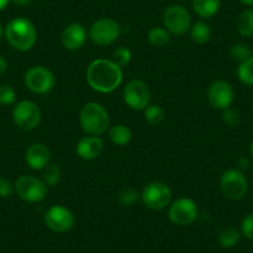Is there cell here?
I'll list each match as a JSON object with an SVG mask.
<instances>
[{
	"instance_id": "33",
	"label": "cell",
	"mask_w": 253,
	"mask_h": 253,
	"mask_svg": "<svg viewBox=\"0 0 253 253\" xmlns=\"http://www.w3.org/2000/svg\"><path fill=\"white\" fill-rule=\"evenodd\" d=\"M14 190H15V185L11 184L5 177H0V198H10Z\"/></svg>"
},
{
	"instance_id": "5",
	"label": "cell",
	"mask_w": 253,
	"mask_h": 253,
	"mask_svg": "<svg viewBox=\"0 0 253 253\" xmlns=\"http://www.w3.org/2000/svg\"><path fill=\"white\" fill-rule=\"evenodd\" d=\"M220 187L226 198L241 200L247 193L248 182L242 171L238 169H228L221 176Z\"/></svg>"
},
{
	"instance_id": "17",
	"label": "cell",
	"mask_w": 253,
	"mask_h": 253,
	"mask_svg": "<svg viewBox=\"0 0 253 253\" xmlns=\"http://www.w3.org/2000/svg\"><path fill=\"white\" fill-rule=\"evenodd\" d=\"M103 150V140L96 135L84 137L77 143L76 152L84 160H93L101 155Z\"/></svg>"
},
{
	"instance_id": "38",
	"label": "cell",
	"mask_w": 253,
	"mask_h": 253,
	"mask_svg": "<svg viewBox=\"0 0 253 253\" xmlns=\"http://www.w3.org/2000/svg\"><path fill=\"white\" fill-rule=\"evenodd\" d=\"M241 3H243L245 5H248V6H253V0H240Z\"/></svg>"
},
{
	"instance_id": "11",
	"label": "cell",
	"mask_w": 253,
	"mask_h": 253,
	"mask_svg": "<svg viewBox=\"0 0 253 253\" xmlns=\"http://www.w3.org/2000/svg\"><path fill=\"white\" fill-rule=\"evenodd\" d=\"M119 34L118 23L109 18L98 19L89 28V38L97 45H111L118 39Z\"/></svg>"
},
{
	"instance_id": "4",
	"label": "cell",
	"mask_w": 253,
	"mask_h": 253,
	"mask_svg": "<svg viewBox=\"0 0 253 253\" xmlns=\"http://www.w3.org/2000/svg\"><path fill=\"white\" fill-rule=\"evenodd\" d=\"M15 191L24 201L40 203L47 195V185L43 180L33 175H23L16 180Z\"/></svg>"
},
{
	"instance_id": "3",
	"label": "cell",
	"mask_w": 253,
	"mask_h": 253,
	"mask_svg": "<svg viewBox=\"0 0 253 253\" xmlns=\"http://www.w3.org/2000/svg\"><path fill=\"white\" fill-rule=\"evenodd\" d=\"M80 123L82 129L88 135L103 134L109 128V116L102 104L89 102L82 107L80 112Z\"/></svg>"
},
{
	"instance_id": "20",
	"label": "cell",
	"mask_w": 253,
	"mask_h": 253,
	"mask_svg": "<svg viewBox=\"0 0 253 253\" xmlns=\"http://www.w3.org/2000/svg\"><path fill=\"white\" fill-rule=\"evenodd\" d=\"M236 28L240 35L245 38L253 36V9H246L245 11L240 14L236 23Z\"/></svg>"
},
{
	"instance_id": "9",
	"label": "cell",
	"mask_w": 253,
	"mask_h": 253,
	"mask_svg": "<svg viewBox=\"0 0 253 253\" xmlns=\"http://www.w3.org/2000/svg\"><path fill=\"white\" fill-rule=\"evenodd\" d=\"M13 119L20 129L34 130L41 121L40 108L33 101H21L14 107Z\"/></svg>"
},
{
	"instance_id": "34",
	"label": "cell",
	"mask_w": 253,
	"mask_h": 253,
	"mask_svg": "<svg viewBox=\"0 0 253 253\" xmlns=\"http://www.w3.org/2000/svg\"><path fill=\"white\" fill-rule=\"evenodd\" d=\"M237 167H238V170H240V171L246 170L248 167H250V160H248L247 158H240L237 162Z\"/></svg>"
},
{
	"instance_id": "10",
	"label": "cell",
	"mask_w": 253,
	"mask_h": 253,
	"mask_svg": "<svg viewBox=\"0 0 253 253\" xmlns=\"http://www.w3.org/2000/svg\"><path fill=\"white\" fill-rule=\"evenodd\" d=\"M123 98L129 108L134 111H143L149 106L150 89L142 80H132L124 87Z\"/></svg>"
},
{
	"instance_id": "36",
	"label": "cell",
	"mask_w": 253,
	"mask_h": 253,
	"mask_svg": "<svg viewBox=\"0 0 253 253\" xmlns=\"http://www.w3.org/2000/svg\"><path fill=\"white\" fill-rule=\"evenodd\" d=\"M13 3H15L16 5H20V6H24V5H29V4L31 3V0H11Z\"/></svg>"
},
{
	"instance_id": "16",
	"label": "cell",
	"mask_w": 253,
	"mask_h": 253,
	"mask_svg": "<svg viewBox=\"0 0 253 253\" xmlns=\"http://www.w3.org/2000/svg\"><path fill=\"white\" fill-rule=\"evenodd\" d=\"M50 158V149H48L47 145L42 144V143H35V144L30 145L29 149L26 150V164L34 170L45 169V167L48 165Z\"/></svg>"
},
{
	"instance_id": "39",
	"label": "cell",
	"mask_w": 253,
	"mask_h": 253,
	"mask_svg": "<svg viewBox=\"0 0 253 253\" xmlns=\"http://www.w3.org/2000/svg\"><path fill=\"white\" fill-rule=\"evenodd\" d=\"M250 153H251V157H252V159H253V140H252V143H251V148H250Z\"/></svg>"
},
{
	"instance_id": "6",
	"label": "cell",
	"mask_w": 253,
	"mask_h": 253,
	"mask_svg": "<svg viewBox=\"0 0 253 253\" xmlns=\"http://www.w3.org/2000/svg\"><path fill=\"white\" fill-rule=\"evenodd\" d=\"M25 84L31 92L36 94L48 93L55 87L56 79L52 71L43 66H33L26 71Z\"/></svg>"
},
{
	"instance_id": "40",
	"label": "cell",
	"mask_w": 253,
	"mask_h": 253,
	"mask_svg": "<svg viewBox=\"0 0 253 253\" xmlns=\"http://www.w3.org/2000/svg\"><path fill=\"white\" fill-rule=\"evenodd\" d=\"M4 33H5V30H4V29H3V26L0 25V38H1V36H3V34H4Z\"/></svg>"
},
{
	"instance_id": "13",
	"label": "cell",
	"mask_w": 253,
	"mask_h": 253,
	"mask_svg": "<svg viewBox=\"0 0 253 253\" xmlns=\"http://www.w3.org/2000/svg\"><path fill=\"white\" fill-rule=\"evenodd\" d=\"M45 223L51 231L58 233L67 232L75 225V216L62 205H53L46 211Z\"/></svg>"
},
{
	"instance_id": "32",
	"label": "cell",
	"mask_w": 253,
	"mask_h": 253,
	"mask_svg": "<svg viewBox=\"0 0 253 253\" xmlns=\"http://www.w3.org/2000/svg\"><path fill=\"white\" fill-rule=\"evenodd\" d=\"M241 231H242V235L246 238L253 241V213H250V215L243 218Z\"/></svg>"
},
{
	"instance_id": "12",
	"label": "cell",
	"mask_w": 253,
	"mask_h": 253,
	"mask_svg": "<svg viewBox=\"0 0 253 253\" xmlns=\"http://www.w3.org/2000/svg\"><path fill=\"white\" fill-rule=\"evenodd\" d=\"M198 206L195 201L189 198L177 199L169 209V218L177 226L191 225L198 218Z\"/></svg>"
},
{
	"instance_id": "29",
	"label": "cell",
	"mask_w": 253,
	"mask_h": 253,
	"mask_svg": "<svg viewBox=\"0 0 253 253\" xmlns=\"http://www.w3.org/2000/svg\"><path fill=\"white\" fill-rule=\"evenodd\" d=\"M130 60H132V52H130L129 48L119 47L114 51L113 61L118 66H126V65H128L130 62Z\"/></svg>"
},
{
	"instance_id": "8",
	"label": "cell",
	"mask_w": 253,
	"mask_h": 253,
	"mask_svg": "<svg viewBox=\"0 0 253 253\" xmlns=\"http://www.w3.org/2000/svg\"><path fill=\"white\" fill-rule=\"evenodd\" d=\"M163 21L170 34L181 36L191 28V16L190 13L181 5H170L165 9Z\"/></svg>"
},
{
	"instance_id": "2",
	"label": "cell",
	"mask_w": 253,
	"mask_h": 253,
	"mask_svg": "<svg viewBox=\"0 0 253 253\" xmlns=\"http://www.w3.org/2000/svg\"><path fill=\"white\" fill-rule=\"evenodd\" d=\"M8 42L18 51H29L38 40V31L34 24L26 18H15L5 28Z\"/></svg>"
},
{
	"instance_id": "15",
	"label": "cell",
	"mask_w": 253,
	"mask_h": 253,
	"mask_svg": "<svg viewBox=\"0 0 253 253\" xmlns=\"http://www.w3.org/2000/svg\"><path fill=\"white\" fill-rule=\"evenodd\" d=\"M87 39L86 29L79 23H72L63 29L61 41L63 47L70 51H77L84 45Z\"/></svg>"
},
{
	"instance_id": "26",
	"label": "cell",
	"mask_w": 253,
	"mask_h": 253,
	"mask_svg": "<svg viewBox=\"0 0 253 253\" xmlns=\"http://www.w3.org/2000/svg\"><path fill=\"white\" fill-rule=\"evenodd\" d=\"M230 56L233 58L235 61H238V62H243V61L248 60L253 56L252 50L248 47L246 43H235V45L231 47L230 50Z\"/></svg>"
},
{
	"instance_id": "19",
	"label": "cell",
	"mask_w": 253,
	"mask_h": 253,
	"mask_svg": "<svg viewBox=\"0 0 253 253\" xmlns=\"http://www.w3.org/2000/svg\"><path fill=\"white\" fill-rule=\"evenodd\" d=\"M109 139L117 145H126L132 139V132L124 124H117V126H113L109 128L108 130Z\"/></svg>"
},
{
	"instance_id": "23",
	"label": "cell",
	"mask_w": 253,
	"mask_h": 253,
	"mask_svg": "<svg viewBox=\"0 0 253 253\" xmlns=\"http://www.w3.org/2000/svg\"><path fill=\"white\" fill-rule=\"evenodd\" d=\"M148 40L153 46L157 47H164L170 42V34L167 29L153 28L148 33Z\"/></svg>"
},
{
	"instance_id": "27",
	"label": "cell",
	"mask_w": 253,
	"mask_h": 253,
	"mask_svg": "<svg viewBox=\"0 0 253 253\" xmlns=\"http://www.w3.org/2000/svg\"><path fill=\"white\" fill-rule=\"evenodd\" d=\"M61 180V170L57 165L51 164L43 169V181L48 186H55Z\"/></svg>"
},
{
	"instance_id": "30",
	"label": "cell",
	"mask_w": 253,
	"mask_h": 253,
	"mask_svg": "<svg viewBox=\"0 0 253 253\" xmlns=\"http://www.w3.org/2000/svg\"><path fill=\"white\" fill-rule=\"evenodd\" d=\"M16 99L15 91L9 84H0V104H13Z\"/></svg>"
},
{
	"instance_id": "7",
	"label": "cell",
	"mask_w": 253,
	"mask_h": 253,
	"mask_svg": "<svg viewBox=\"0 0 253 253\" xmlns=\"http://www.w3.org/2000/svg\"><path fill=\"white\" fill-rule=\"evenodd\" d=\"M142 200L150 210H163L171 201V190L162 181H153L143 189Z\"/></svg>"
},
{
	"instance_id": "21",
	"label": "cell",
	"mask_w": 253,
	"mask_h": 253,
	"mask_svg": "<svg viewBox=\"0 0 253 253\" xmlns=\"http://www.w3.org/2000/svg\"><path fill=\"white\" fill-rule=\"evenodd\" d=\"M241 235L236 228L232 227H226L218 232L217 240L220 242V245L225 248H231L233 246L237 245L240 242Z\"/></svg>"
},
{
	"instance_id": "25",
	"label": "cell",
	"mask_w": 253,
	"mask_h": 253,
	"mask_svg": "<svg viewBox=\"0 0 253 253\" xmlns=\"http://www.w3.org/2000/svg\"><path fill=\"white\" fill-rule=\"evenodd\" d=\"M144 116L145 119L149 122L150 124H159L164 121L165 118V112L158 104H149L147 108L144 109Z\"/></svg>"
},
{
	"instance_id": "28",
	"label": "cell",
	"mask_w": 253,
	"mask_h": 253,
	"mask_svg": "<svg viewBox=\"0 0 253 253\" xmlns=\"http://www.w3.org/2000/svg\"><path fill=\"white\" fill-rule=\"evenodd\" d=\"M139 199V194L135 189L133 187H126L119 193V201H121L122 205L124 206H132Z\"/></svg>"
},
{
	"instance_id": "18",
	"label": "cell",
	"mask_w": 253,
	"mask_h": 253,
	"mask_svg": "<svg viewBox=\"0 0 253 253\" xmlns=\"http://www.w3.org/2000/svg\"><path fill=\"white\" fill-rule=\"evenodd\" d=\"M221 0H193V8L201 18H211L218 11Z\"/></svg>"
},
{
	"instance_id": "35",
	"label": "cell",
	"mask_w": 253,
	"mask_h": 253,
	"mask_svg": "<svg viewBox=\"0 0 253 253\" xmlns=\"http://www.w3.org/2000/svg\"><path fill=\"white\" fill-rule=\"evenodd\" d=\"M6 70H8V62H6V60L3 56L0 55V76L5 74Z\"/></svg>"
},
{
	"instance_id": "14",
	"label": "cell",
	"mask_w": 253,
	"mask_h": 253,
	"mask_svg": "<svg viewBox=\"0 0 253 253\" xmlns=\"http://www.w3.org/2000/svg\"><path fill=\"white\" fill-rule=\"evenodd\" d=\"M233 98H235V92L232 86L228 82L217 80L210 84L208 89V99L209 103L216 109H226L231 107Z\"/></svg>"
},
{
	"instance_id": "1",
	"label": "cell",
	"mask_w": 253,
	"mask_h": 253,
	"mask_svg": "<svg viewBox=\"0 0 253 253\" xmlns=\"http://www.w3.org/2000/svg\"><path fill=\"white\" fill-rule=\"evenodd\" d=\"M123 71L114 61L97 58L87 69V82L92 89L101 93H109L121 86Z\"/></svg>"
},
{
	"instance_id": "31",
	"label": "cell",
	"mask_w": 253,
	"mask_h": 253,
	"mask_svg": "<svg viewBox=\"0 0 253 253\" xmlns=\"http://www.w3.org/2000/svg\"><path fill=\"white\" fill-rule=\"evenodd\" d=\"M222 118L223 122L230 126H236L241 121L240 112L236 108H233V107H228V108L223 109Z\"/></svg>"
},
{
	"instance_id": "37",
	"label": "cell",
	"mask_w": 253,
	"mask_h": 253,
	"mask_svg": "<svg viewBox=\"0 0 253 253\" xmlns=\"http://www.w3.org/2000/svg\"><path fill=\"white\" fill-rule=\"evenodd\" d=\"M11 3V0H0V11L4 10L9 4Z\"/></svg>"
},
{
	"instance_id": "22",
	"label": "cell",
	"mask_w": 253,
	"mask_h": 253,
	"mask_svg": "<svg viewBox=\"0 0 253 253\" xmlns=\"http://www.w3.org/2000/svg\"><path fill=\"white\" fill-rule=\"evenodd\" d=\"M211 38V29L204 21H198L191 28V39L196 43H206Z\"/></svg>"
},
{
	"instance_id": "24",
	"label": "cell",
	"mask_w": 253,
	"mask_h": 253,
	"mask_svg": "<svg viewBox=\"0 0 253 253\" xmlns=\"http://www.w3.org/2000/svg\"><path fill=\"white\" fill-rule=\"evenodd\" d=\"M237 77L243 84L253 86V56L240 63L237 69Z\"/></svg>"
}]
</instances>
